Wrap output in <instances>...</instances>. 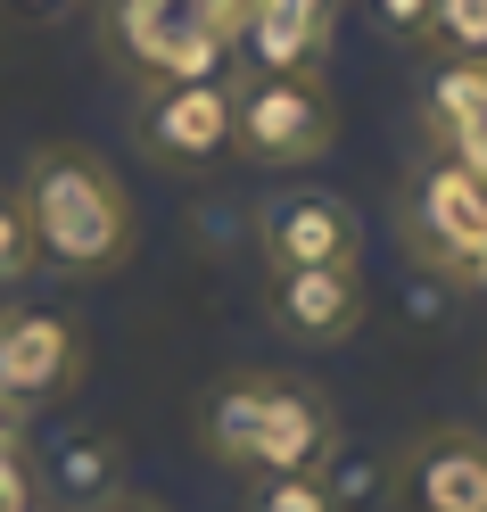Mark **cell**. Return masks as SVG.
I'll return each mask as SVG.
<instances>
[{"instance_id":"cell-1","label":"cell","mask_w":487,"mask_h":512,"mask_svg":"<svg viewBox=\"0 0 487 512\" xmlns=\"http://www.w3.org/2000/svg\"><path fill=\"white\" fill-rule=\"evenodd\" d=\"M25 232H34V265L91 281V273H116L133 256V190L108 174V157H91L75 141H50L25 157Z\"/></svg>"},{"instance_id":"cell-2","label":"cell","mask_w":487,"mask_h":512,"mask_svg":"<svg viewBox=\"0 0 487 512\" xmlns=\"http://www.w3.org/2000/svg\"><path fill=\"white\" fill-rule=\"evenodd\" d=\"M199 438L223 471H248V479L331 463V413H322V397H306L298 380H273V372L223 380L199 413Z\"/></svg>"},{"instance_id":"cell-3","label":"cell","mask_w":487,"mask_h":512,"mask_svg":"<svg viewBox=\"0 0 487 512\" xmlns=\"http://www.w3.org/2000/svg\"><path fill=\"white\" fill-rule=\"evenodd\" d=\"M100 42L141 91L149 83H207L232 67L240 25L215 0H100Z\"/></svg>"},{"instance_id":"cell-4","label":"cell","mask_w":487,"mask_h":512,"mask_svg":"<svg viewBox=\"0 0 487 512\" xmlns=\"http://www.w3.org/2000/svg\"><path fill=\"white\" fill-rule=\"evenodd\" d=\"M339 116H331V83L322 75H256L232 83V149L256 166H314L331 149Z\"/></svg>"},{"instance_id":"cell-5","label":"cell","mask_w":487,"mask_h":512,"mask_svg":"<svg viewBox=\"0 0 487 512\" xmlns=\"http://www.w3.org/2000/svg\"><path fill=\"white\" fill-rule=\"evenodd\" d=\"M256 248L273 273H339L364 265V223L339 190H273L256 207Z\"/></svg>"},{"instance_id":"cell-6","label":"cell","mask_w":487,"mask_h":512,"mask_svg":"<svg viewBox=\"0 0 487 512\" xmlns=\"http://www.w3.org/2000/svg\"><path fill=\"white\" fill-rule=\"evenodd\" d=\"M388 488H397V512H487V430L438 422L405 438L388 463Z\"/></svg>"},{"instance_id":"cell-7","label":"cell","mask_w":487,"mask_h":512,"mask_svg":"<svg viewBox=\"0 0 487 512\" xmlns=\"http://www.w3.org/2000/svg\"><path fill=\"white\" fill-rule=\"evenodd\" d=\"M405 232H413V256L430 273H463V256L487 240V182L463 174L454 157H430L413 182V199H405Z\"/></svg>"},{"instance_id":"cell-8","label":"cell","mask_w":487,"mask_h":512,"mask_svg":"<svg viewBox=\"0 0 487 512\" xmlns=\"http://www.w3.org/2000/svg\"><path fill=\"white\" fill-rule=\"evenodd\" d=\"M141 141L149 157L199 174L232 149V75H207V83H149L141 100Z\"/></svg>"},{"instance_id":"cell-9","label":"cell","mask_w":487,"mask_h":512,"mask_svg":"<svg viewBox=\"0 0 487 512\" xmlns=\"http://www.w3.org/2000/svg\"><path fill=\"white\" fill-rule=\"evenodd\" d=\"M83 331L50 306H9L0 314V397L17 405H42V397H67L83 380Z\"/></svg>"},{"instance_id":"cell-10","label":"cell","mask_w":487,"mask_h":512,"mask_svg":"<svg viewBox=\"0 0 487 512\" xmlns=\"http://www.w3.org/2000/svg\"><path fill=\"white\" fill-rule=\"evenodd\" d=\"M265 314L298 347H339L364 331V265L339 273H265Z\"/></svg>"},{"instance_id":"cell-11","label":"cell","mask_w":487,"mask_h":512,"mask_svg":"<svg viewBox=\"0 0 487 512\" xmlns=\"http://www.w3.org/2000/svg\"><path fill=\"white\" fill-rule=\"evenodd\" d=\"M331 34H339V0H256L240 50L256 75H322Z\"/></svg>"},{"instance_id":"cell-12","label":"cell","mask_w":487,"mask_h":512,"mask_svg":"<svg viewBox=\"0 0 487 512\" xmlns=\"http://www.w3.org/2000/svg\"><path fill=\"white\" fill-rule=\"evenodd\" d=\"M421 133H430V157H454L463 174L487 182V58L479 67H438L430 100H421Z\"/></svg>"},{"instance_id":"cell-13","label":"cell","mask_w":487,"mask_h":512,"mask_svg":"<svg viewBox=\"0 0 487 512\" xmlns=\"http://www.w3.org/2000/svg\"><path fill=\"white\" fill-rule=\"evenodd\" d=\"M50 488H58V512H100L116 504V446L108 438H67L50 463Z\"/></svg>"},{"instance_id":"cell-14","label":"cell","mask_w":487,"mask_h":512,"mask_svg":"<svg viewBox=\"0 0 487 512\" xmlns=\"http://www.w3.org/2000/svg\"><path fill=\"white\" fill-rule=\"evenodd\" d=\"M421 50H438V67H479L487 58V0H438L421 25Z\"/></svg>"},{"instance_id":"cell-15","label":"cell","mask_w":487,"mask_h":512,"mask_svg":"<svg viewBox=\"0 0 487 512\" xmlns=\"http://www.w3.org/2000/svg\"><path fill=\"white\" fill-rule=\"evenodd\" d=\"M248 512H347V504L331 496V479H322V463H314V471L256 479V488H248Z\"/></svg>"},{"instance_id":"cell-16","label":"cell","mask_w":487,"mask_h":512,"mask_svg":"<svg viewBox=\"0 0 487 512\" xmlns=\"http://www.w3.org/2000/svg\"><path fill=\"white\" fill-rule=\"evenodd\" d=\"M25 273H34V232H25L17 190H0V290H17Z\"/></svg>"},{"instance_id":"cell-17","label":"cell","mask_w":487,"mask_h":512,"mask_svg":"<svg viewBox=\"0 0 487 512\" xmlns=\"http://www.w3.org/2000/svg\"><path fill=\"white\" fill-rule=\"evenodd\" d=\"M430 9H438V0H372V25H380V34H397V42H421Z\"/></svg>"},{"instance_id":"cell-18","label":"cell","mask_w":487,"mask_h":512,"mask_svg":"<svg viewBox=\"0 0 487 512\" xmlns=\"http://www.w3.org/2000/svg\"><path fill=\"white\" fill-rule=\"evenodd\" d=\"M0 512H34V463L0 455Z\"/></svg>"},{"instance_id":"cell-19","label":"cell","mask_w":487,"mask_h":512,"mask_svg":"<svg viewBox=\"0 0 487 512\" xmlns=\"http://www.w3.org/2000/svg\"><path fill=\"white\" fill-rule=\"evenodd\" d=\"M0 455H25V405L0 397Z\"/></svg>"},{"instance_id":"cell-20","label":"cell","mask_w":487,"mask_h":512,"mask_svg":"<svg viewBox=\"0 0 487 512\" xmlns=\"http://www.w3.org/2000/svg\"><path fill=\"white\" fill-rule=\"evenodd\" d=\"M454 290H471V298H487V240L463 256V273H454Z\"/></svg>"},{"instance_id":"cell-21","label":"cell","mask_w":487,"mask_h":512,"mask_svg":"<svg viewBox=\"0 0 487 512\" xmlns=\"http://www.w3.org/2000/svg\"><path fill=\"white\" fill-rule=\"evenodd\" d=\"M9 9H17V17H58L67 0H9Z\"/></svg>"},{"instance_id":"cell-22","label":"cell","mask_w":487,"mask_h":512,"mask_svg":"<svg viewBox=\"0 0 487 512\" xmlns=\"http://www.w3.org/2000/svg\"><path fill=\"white\" fill-rule=\"evenodd\" d=\"M215 9H223V17H232V25H248V9H256V0H215Z\"/></svg>"},{"instance_id":"cell-23","label":"cell","mask_w":487,"mask_h":512,"mask_svg":"<svg viewBox=\"0 0 487 512\" xmlns=\"http://www.w3.org/2000/svg\"><path fill=\"white\" fill-rule=\"evenodd\" d=\"M100 512H149V504H100Z\"/></svg>"}]
</instances>
